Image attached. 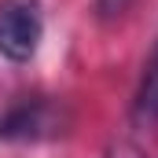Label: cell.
Listing matches in <instances>:
<instances>
[{
	"label": "cell",
	"mask_w": 158,
	"mask_h": 158,
	"mask_svg": "<svg viewBox=\"0 0 158 158\" xmlns=\"http://www.w3.org/2000/svg\"><path fill=\"white\" fill-rule=\"evenodd\" d=\"M66 125V107L52 96H22L0 114V140H55Z\"/></svg>",
	"instance_id": "6da1fadb"
},
{
	"label": "cell",
	"mask_w": 158,
	"mask_h": 158,
	"mask_svg": "<svg viewBox=\"0 0 158 158\" xmlns=\"http://www.w3.org/2000/svg\"><path fill=\"white\" fill-rule=\"evenodd\" d=\"M40 7L37 0H0V55L11 63L33 59L40 48Z\"/></svg>",
	"instance_id": "7a4b0ae2"
},
{
	"label": "cell",
	"mask_w": 158,
	"mask_h": 158,
	"mask_svg": "<svg viewBox=\"0 0 158 158\" xmlns=\"http://www.w3.org/2000/svg\"><path fill=\"white\" fill-rule=\"evenodd\" d=\"M140 107H143L147 114H155V118H158V52L151 55V63H147V74H143V88H140Z\"/></svg>",
	"instance_id": "3957f363"
},
{
	"label": "cell",
	"mask_w": 158,
	"mask_h": 158,
	"mask_svg": "<svg viewBox=\"0 0 158 158\" xmlns=\"http://www.w3.org/2000/svg\"><path fill=\"white\" fill-rule=\"evenodd\" d=\"M110 158H143V155H140L136 147H125V143H121V147H114V151H110Z\"/></svg>",
	"instance_id": "277c9868"
}]
</instances>
